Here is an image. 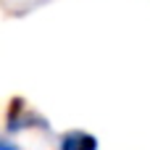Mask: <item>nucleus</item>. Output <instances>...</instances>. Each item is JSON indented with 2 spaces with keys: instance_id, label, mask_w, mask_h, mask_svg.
Returning a JSON list of instances; mask_svg holds the SVG:
<instances>
[{
  "instance_id": "1",
  "label": "nucleus",
  "mask_w": 150,
  "mask_h": 150,
  "mask_svg": "<svg viewBox=\"0 0 150 150\" xmlns=\"http://www.w3.org/2000/svg\"><path fill=\"white\" fill-rule=\"evenodd\" d=\"M24 132V129H47V121L40 116V113H34V111H29L24 103H16L13 108H11V113H8V134L11 132Z\"/></svg>"
},
{
  "instance_id": "2",
  "label": "nucleus",
  "mask_w": 150,
  "mask_h": 150,
  "mask_svg": "<svg viewBox=\"0 0 150 150\" xmlns=\"http://www.w3.org/2000/svg\"><path fill=\"white\" fill-rule=\"evenodd\" d=\"M100 142L95 134L90 132H82V129H71L61 137V148L58 150H98Z\"/></svg>"
},
{
  "instance_id": "3",
  "label": "nucleus",
  "mask_w": 150,
  "mask_h": 150,
  "mask_svg": "<svg viewBox=\"0 0 150 150\" xmlns=\"http://www.w3.org/2000/svg\"><path fill=\"white\" fill-rule=\"evenodd\" d=\"M0 150H18V148H16L11 140H3V142H0Z\"/></svg>"
}]
</instances>
